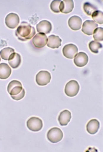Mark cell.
Listing matches in <instances>:
<instances>
[{
    "label": "cell",
    "instance_id": "6da1fadb",
    "mask_svg": "<svg viewBox=\"0 0 103 152\" xmlns=\"http://www.w3.org/2000/svg\"><path fill=\"white\" fill-rule=\"evenodd\" d=\"M16 36L20 40H29L33 38L36 34L35 28L27 22H22L16 31Z\"/></svg>",
    "mask_w": 103,
    "mask_h": 152
},
{
    "label": "cell",
    "instance_id": "7a4b0ae2",
    "mask_svg": "<svg viewBox=\"0 0 103 152\" xmlns=\"http://www.w3.org/2000/svg\"><path fill=\"white\" fill-rule=\"evenodd\" d=\"M47 137L49 141L53 143L61 141L63 137V133L61 129L58 128H53L49 130Z\"/></svg>",
    "mask_w": 103,
    "mask_h": 152
},
{
    "label": "cell",
    "instance_id": "3957f363",
    "mask_svg": "<svg viewBox=\"0 0 103 152\" xmlns=\"http://www.w3.org/2000/svg\"><path fill=\"white\" fill-rule=\"evenodd\" d=\"M80 90V86L76 80H71L66 83L65 87V93L69 97H74L77 95Z\"/></svg>",
    "mask_w": 103,
    "mask_h": 152
},
{
    "label": "cell",
    "instance_id": "277c9868",
    "mask_svg": "<svg viewBox=\"0 0 103 152\" xmlns=\"http://www.w3.org/2000/svg\"><path fill=\"white\" fill-rule=\"evenodd\" d=\"M27 126L30 130L37 132L42 129L43 124L40 118L36 117H32L27 120Z\"/></svg>",
    "mask_w": 103,
    "mask_h": 152
},
{
    "label": "cell",
    "instance_id": "5b68a950",
    "mask_svg": "<svg viewBox=\"0 0 103 152\" xmlns=\"http://www.w3.org/2000/svg\"><path fill=\"white\" fill-rule=\"evenodd\" d=\"M51 76L50 72L45 70H42L36 76V82L40 86H44L50 83Z\"/></svg>",
    "mask_w": 103,
    "mask_h": 152
},
{
    "label": "cell",
    "instance_id": "8992f818",
    "mask_svg": "<svg viewBox=\"0 0 103 152\" xmlns=\"http://www.w3.org/2000/svg\"><path fill=\"white\" fill-rule=\"evenodd\" d=\"M63 55L68 59H73L78 54V49L76 45L69 44L63 47Z\"/></svg>",
    "mask_w": 103,
    "mask_h": 152
},
{
    "label": "cell",
    "instance_id": "52a82bcc",
    "mask_svg": "<svg viewBox=\"0 0 103 152\" xmlns=\"http://www.w3.org/2000/svg\"><path fill=\"white\" fill-rule=\"evenodd\" d=\"M20 19L18 15L15 13H11L7 15L5 18V24L7 27L15 29L19 25Z\"/></svg>",
    "mask_w": 103,
    "mask_h": 152
},
{
    "label": "cell",
    "instance_id": "ba28073f",
    "mask_svg": "<svg viewBox=\"0 0 103 152\" xmlns=\"http://www.w3.org/2000/svg\"><path fill=\"white\" fill-rule=\"evenodd\" d=\"M48 38L44 34L38 33L35 34L32 40L33 44L37 48H42L47 43Z\"/></svg>",
    "mask_w": 103,
    "mask_h": 152
},
{
    "label": "cell",
    "instance_id": "9c48e42d",
    "mask_svg": "<svg viewBox=\"0 0 103 152\" xmlns=\"http://www.w3.org/2000/svg\"><path fill=\"white\" fill-rule=\"evenodd\" d=\"M23 88L19 81L13 80L9 83L7 87V91L11 95H16L21 92Z\"/></svg>",
    "mask_w": 103,
    "mask_h": 152
},
{
    "label": "cell",
    "instance_id": "30bf717a",
    "mask_svg": "<svg viewBox=\"0 0 103 152\" xmlns=\"http://www.w3.org/2000/svg\"><path fill=\"white\" fill-rule=\"evenodd\" d=\"M98 27V25L93 20H86L84 21L82 26V31L85 34L91 36L93 34L95 29Z\"/></svg>",
    "mask_w": 103,
    "mask_h": 152
},
{
    "label": "cell",
    "instance_id": "8fae6325",
    "mask_svg": "<svg viewBox=\"0 0 103 152\" xmlns=\"http://www.w3.org/2000/svg\"><path fill=\"white\" fill-rule=\"evenodd\" d=\"M88 56L84 52H79L74 57V63L79 67H84L88 64Z\"/></svg>",
    "mask_w": 103,
    "mask_h": 152
},
{
    "label": "cell",
    "instance_id": "7c38bea8",
    "mask_svg": "<svg viewBox=\"0 0 103 152\" xmlns=\"http://www.w3.org/2000/svg\"><path fill=\"white\" fill-rule=\"evenodd\" d=\"M37 31L39 33L42 34H48L52 30V25L50 22L44 20L40 21L36 26Z\"/></svg>",
    "mask_w": 103,
    "mask_h": 152
},
{
    "label": "cell",
    "instance_id": "4fadbf2b",
    "mask_svg": "<svg viewBox=\"0 0 103 152\" xmlns=\"http://www.w3.org/2000/svg\"><path fill=\"white\" fill-rule=\"evenodd\" d=\"M74 7V1L73 0L61 1L60 5V11L63 14H68L72 12Z\"/></svg>",
    "mask_w": 103,
    "mask_h": 152
},
{
    "label": "cell",
    "instance_id": "5bb4252c",
    "mask_svg": "<svg viewBox=\"0 0 103 152\" xmlns=\"http://www.w3.org/2000/svg\"><path fill=\"white\" fill-rule=\"evenodd\" d=\"M82 19L78 16H73L70 18L68 24L71 29L77 31L80 29L82 25Z\"/></svg>",
    "mask_w": 103,
    "mask_h": 152
},
{
    "label": "cell",
    "instance_id": "9a60e30c",
    "mask_svg": "<svg viewBox=\"0 0 103 152\" xmlns=\"http://www.w3.org/2000/svg\"><path fill=\"white\" fill-rule=\"evenodd\" d=\"M71 118V113L68 110H64L60 113L58 117V121L61 126H66L70 122Z\"/></svg>",
    "mask_w": 103,
    "mask_h": 152
},
{
    "label": "cell",
    "instance_id": "2e32d148",
    "mask_svg": "<svg viewBox=\"0 0 103 152\" xmlns=\"http://www.w3.org/2000/svg\"><path fill=\"white\" fill-rule=\"evenodd\" d=\"M62 40L59 36L51 35L48 38L47 45L51 49H58L61 45Z\"/></svg>",
    "mask_w": 103,
    "mask_h": 152
},
{
    "label": "cell",
    "instance_id": "e0dca14e",
    "mask_svg": "<svg viewBox=\"0 0 103 152\" xmlns=\"http://www.w3.org/2000/svg\"><path fill=\"white\" fill-rule=\"evenodd\" d=\"M100 124L97 119H92L89 121L86 126V131L90 134H95L97 132Z\"/></svg>",
    "mask_w": 103,
    "mask_h": 152
},
{
    "label": "cell",
    "instance_id": "ac0fdd59",
    "mask_svg": "<svg viewBox=\"0 0 103 152\" xmlns=\"http://www.w3.org/2000/svg\"><path fill=\"white\" fill-rule=\"evenodd\" d=\"M9 63L14 69H16L20 65L21 63V56L18 53H13L9 57Z\"/></svg>",
    "mask_w": 103,
    "mask_h": 152
},
{
    "label": "cell",
    "instance_id": "d6986e66",
    "mask_svg": "<svg viewBox=\"0 0 103 152\" xmlns=\"http://www.w3.org/2000/svg\"><path fill=\"white\" fill-rule=\"evenodd\" d=\"M12 73V69L8 64L6 63L0 64V79H6Z\"/></svg>",
    "mask_w": 103,
    "mask_h": 152
},
{
    "label": "cell",
    "instance_id": "ffe728a7",
    "mask_svg": "<svg viewBox=\"0 0 103 152\" xmlns=\"http://www.w3.org/2000/svg\"><path fill=\"white\" fill-rule=\"evenodd\" d=\"M15 52L14 49L11 48H5L0 51V56L5 61H8L9 57L12 54Z\"/></svg>",
    "mask_w": 103,
    "mask_h": 152
},
{
    "label": "cell",
    "instance_id": "44dd1931",
    "mask_svg": "<svg viewBox=\"0 0 103 152\" xmlns=\"http://www.w3.org/2000/svg\"><path fill=\"white\" fill-rule=\"evenodd\" d=\"M102 45L101 43L95 41H91L89 44V48L90 51L94 53H98L99 52V50L102 48Z\"/></svg>",
    "mask_w": 103,
    "mask_h": 152
},
{
    "label": "cell",
    "instance_id": "7402d4cb",
    "mask_svg": "<svg viewBox=\"0 0 103 152\" xmlns=\"http://www.w3.org/2000/svg\"><path fill=\"white\" fill-rule=\"evenodd\" d=\"M97 9L96 7L93 5L91 4L90 3H85L84 5V12L89 16H92L93 13L95 11H97Z\"/></svg>",
    "mask_w": 103,
    "mask_h": 152
},
{
    "label": "cell",
    "instance_id": "603a6c76",
    "mask_svg": "<svg viewBox=\"0 0 103 152\" xmlns=\"http://www.w3.org/2000/svg\"><path fill=\"white\" fill-rule=\"evenodd\" d=\"M93 38L95 41H102L103 40V28L97 27L93 32Z\"/></svg>",
    "mask_w": 103,
    "mask_h": 152
},
{
    "label": "cell",
    "instance_id": "cb8c5ba5",
    "mask_svg": "<svg viewBox=\"0 0 103 152\" xmlns=\"http://www.w3.org/2000/svg\"><path fill=\"white\" fill-rule=\"evenodd\" d=\"M92 17L94 20V21L99 24H103V13L102 12L99 11H95L93 13Z\"/></svg>",
    "mask_w": 103,
    "mask_h": 152
},
{
    "label": "cell",
    "instance_id": "d4e9b609",
    "mask_svg": "<svg viewBox=\"0 0 103 152\" xmlns=\"http://www.w3.org/2000/svg\"><path fill=\"white\" fill-rule=\"evenodd\" d=\"M61 2V1H59V0L53 1L51 2L50 4V9L53 12L55 13H59L60 12V5Z\"/></svg>",
    "mask_w": 103,
    "mask_h": 152
},
{
    "label": "cell",
    "instance_id": "484cf974",
    "mask_svg": "<svg viewBox=\"0 0 103 152\" xmlns=\"http://www.w3.org/2000/svg\"><path fill=\"white\" fill-rule=\"evenodd\" d=\"M25 95V90L24 89H22L21 92L16 95H11V97L13 99H15L16 101H19L20 99H22Z\"/></svg>",
    "mask_w": 103,
    "mask_h": 152
},
{
    "label": "cell",
    "instance_id": "4316f807",
    "mask_svg": "<svg viewBox=\"0 0 103 152\" xmlns=\"http://www.w3.org/2000/svg\"><path fill=\"white\" fill-rule=\"evenodd\" d=\"M1 61V57H0V61Z\"/></svg>",
    "mask_w": 103,
    "mask_h": 152
}]
</instances>
